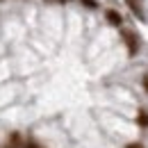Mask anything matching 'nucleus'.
Masks as SVG:
<instances>
[{
  "label": "nucleus",
  "instance_id": "f257e3e1",
  "mask_svg": "<svg viewBox=\"0 0 148 148\" xmlns=\"http://www.w3.org/2000/svg\"><path fill=\"white\" fill-rule=\"evenodd\" d=\"M121 37H123V41H125V46H128V53L130 55H137V50H139V39H137V34L132 32V30H121Z\"/></svg>",
  "mask_w": 148,
  "mask_h": 148
},
{
  "label": "nucleus",
  "instance_id": "f03ea898",
  "mask_svg": "<svg viewBox=\"0 0 148 148\" xmlns=\"http://www.w3.org/2000/svg\"><path fill=\"white\" fill-rule=\"evenodd\" d=\"M105 18L110 21L112 25H116V27H119V25L123 23V18H121V14H119L116 9H107V12H105Z\"/></svg>",
  "mask_w": 148,
  "mask_h": 148
},
{
  "label": "nucleus",
  "instance_id": "7ed1b4c3",
  "mask_svg": "<svg viewBox=\"0 0 148 148\" xmlns=\"http://www.w3.org/2000/svg\"><path fill=\"white\" fill-rule=\"evenodd\" d=\"M125 2L130 5L132 14H137V16H139L141 21H146V16H144V9H141V2H139V0H125Z\"/></svg>",
  "mask_w": 148,
  "mask_h": 148
},
{
  "label": "nucleus",
  "instance_id": "20e7f679",
  "mask_svg": "<svg viewBox=\"0 0 148 148\" xmlns=\"http://www.w3.org/2000/svg\"><path fill=\"white\" fill-rule=\"evenodd\" d=\"M137 123H139L141 128H148V114L146 112H139V114H137Z\"/></svg>",
  "mask_w": 148,
  "mask_h": 148
},
{
  "label": "nucleus",
  "instance_id": "39448f33",
  "mask_svg": "<svg viewBox=\"0 0 148 148\" xmlns=\"http://www.w3.org/2000/svg\"><path fill=\"white\" fill-rule=\"evenodd\" d=\"M80 2H82L84 7H89V9H96V7H98V2H96V0H80Z\"/></svg>",
  "mask_w": 148,
  "mask_h": 148
},
{
  "label": "nucleus",
  "instance_id": "423d86ee",
  "mask_svg": "<svg viewBox=\"0 0 148 148\" xmlns=\"http://www.w3.org/2000/svg\"><path fill=\"white\" fill-rule=\"evenodd\" d=\"M141 82H144V89H146V93H148V75H144V80H141Z\"/></svg>",
  "mask_w": 148,
  "mask_h": 148
},
{
  "label": "nucleus",
  "instance_id": "0eeeda50",
  "mask_svg": "<svg viewBox=\"0 0 148 148\" xmlns=\"http://www.w3.org/2000/svg\"><path fill=\"white\" fill-rule=\"evenodd\" d=\"M125 148H144V146H141V144H128Z\"/></svg>",
  "mask_w": 148,
  "mask_h": 148
},
{
  "label": "nucleus",
  "instance_id": "6e6552de",
  "mask_svg": "<svg viewBox=\"0 0 148 148\" xmlns=\"http://www.w3.org/2000/svg\"><path fill=\"white\" fill-rule=\"evenodd\" d=\"M25 148H39V146H34V144H25Z\"/></svg>",
  "mask_w": 148,
  "mask_h": 148
},
{
  "label": "nucleus",
  "instance_id": "1a4fd4ad",
  "mask_svg": "<svg viewBox=\"0 0 148 148\" xmlns=\"http://www.w3.org/2000/svg\"><path fill=\"white\" fill-rule=\"evenodd\" d=\"M62 2H69V0H62Z\"/></svg>",
  "mask_w": 148,
  "mask_h": 148
}]
</instances>
